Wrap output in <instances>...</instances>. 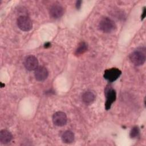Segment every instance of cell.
I'll list each match as a JSON object with an SVG mask.
<instances>
[{
	"mask_svg": "<svg viewBox=\"0 0 146 146\" xmlns=\"http://www.w3.org/2000/svg\"><path fill=\"white\" fill-rule=\"evenodd\" d=\"M121 71L117 68H111L106 70L104 71L103 76L109 82L116 80L121 75Z\"/></svg>",
	"mask_w": 146,
	"mask_h": 146,
	"instance_id": "cell-5",
	"label": "cell"
},
{
	"mask_svg": "<svg viewBox=\"0 0 146 146\" xmlns=\"http://www.w3.org/2000/svg\"><path fill=\"white\" fill-rule=\"evenodd\" d=\"M95 99V94L91 91H87L82 95L83 102L86 104H90L92 103Z\"/></svg>",
	"mask_w": 146,
	"mask_h": 146,
	"instance_id": "cell-11",
	"label": "cell"
},
{
	"mask_svg": "<svg viewBox=\"0 0 146 146\" xmlns=\"http://www.w3.org/2000/svg\"><path fill=\"white\" fill-rule=\"evenodd\" d=\"M99 29L104 33H111L116 28L115 22L108 17L103 18L99 23Z\"/></svg>",
	"mask_w": 146,
	"mask_h": 146,
	"instance_id": "cell-2",
	"label": "cell"
},
{
	"mask_svg": "<svg viewBox=\"0 0 146 146\" xmlns=\"http://www.w3.org/2000/svg\"><path fill=\"white\" fill-rule=\"evenodd\" d=\"M139 132L140 131L139 128L137 127H134L130 132V137L131 138H135L139 136Z\"/></svg>",
	"mask_w": 146,
	"mask_h": 146,
	"instance_id": "cell-14",
	"label": "cell"
},
{
	"mask_svg": "<svg viewBox=\"0 0 146 146\" xmlns=\"http://www.w3.org/2000/svg\"><path fill=\"white\" fill-rule=\"evenodd\" d=\"M145 8L144 7L143 14H142V16H141V19H142V20L145 18Z\"/></svg>",
	"mask_w": 146,
	"mask_h": 146,
	"instance_id": "cell-16",
	"label": "cell"
},
{
	"mask_svg": "<svg viewBox=\"0 0 146 146\" xmlns=\"http://www.w3.org/2000/svg\"><path fill=\"white\" fill-rule=\"evenodd\" d=\"M49 13L52 18L57 19L63 15L64 9L59 4H54L50 7Z\"/></svg>",
	"mask_w": 146,
	"mask_h": 146,
	"instance_id": "cell-8",
	"label": "cell"
},
{
	"mask_svg": "<svg viewBox=\"0 0 146 146\" xmlns=\"http://www.w3.org/2000/svg\"><path fill=\"white\" fill-rule=\"evenodd\" d=\"M81 3H82V1H78L76 3V7L78 9H80L81 7Z\"/></svg>",
	"mask_w": 146,
	"mask_h": 146,
	"instance_id": "cell-15",
	"label": "cell"
},
{
	"mask_svg": "<svg viewBox=\"0 0 146 146\" xmlns=\"http://www.w3.org/2000/svg\"><path fill=\"white\" fill-rule=\"evenodd\" d=\"M62 140L63 143L69 144L72 143L74 140V134L71 131L64 132L62 135Z\"/></svg>",
	"mask_w": 146,
	"mask_h": 146,
	"instance_id": "cell-12",
	"label": "cell"
},
{
	"mask_svg": "<svg viewBox=\"0 0 146 146\" xmlns=\"http://www.w3.org/2000/svg\"><path fill=\"white\" fill-rule=\"evenodd\" d=\"M13 135L9 131L2 129L0 132V141L2 144H7L11 141Z\"/></svg>",
	"mask_w": 146,
	"mask_h": 146,
	"instance_id": "cell-10",
	"label": "cell"
},
{
	"mask_svg": "<svg viewBox=\"0 0 146 146\" xmlns=\"http://www.w3.org/2000/svg\"><path fill=\"white\" fill-rule=\"evenodd\" d=\"M49 46H50V43H47L46 44H45V47H49Z\"/></svg>",
	"mask_w": 146,
	"mask_h": 146,
	"instance_id": "cell-17",
	"label": "cell"
},
{
	"mask_svg": "<svg viewBox=\"0 0 146 146\" xmlns=\"http://www.w3.org/2000/svg\"><path fill=\"white\" fill-rule=\"evenodd\" d=\"M35 79L39 82H42L47 79L48 75V72L47 68L43 66L38 67L34 72Z\"/></svg>",
	"mask_w": 146,
	"mask_h": 146,
	"instance_id": "cell-9",
	"label": "cell"
},
{
	"mask_svg": "<svg viewBox=\"0 0 146 146\" xmlns=\"http://www.w3.org/2000/svg\"><path fill=\"white\" fill-rule=\"evenodd\" d=\"M52 121L55 125L59 127L64 125L67 121V116L65 113L58 111L55 112L52 116Z\"/></svg>",
	"mask_w": 146,
	"mask_h": 146,
	"instance_id": "cell-6",
	"label": "cell"
},
{
	"mask_svg": "<svg viewBox=\"0 0 146 146\" xmlns=\"http://www.w3.org/2000/svg\"><path fill=\"white\" fill-rule=\"evenodd\" d=\"M129 59L135 66L143 64L145 60V49L140 48L135 50L129 55Z\"/></svg>",
	"mask_w": 146,
	"mask_h": 146,
	"instance_id": "cell-1",
	"label": "cell"
},
{
	"mask_svg": "<svg viewBox=\"0 0 146 146\" xmlns=\"http://www.w3.org/2000/svg\"><path fill=\"white\" fill-rule=\"evenodd\" d=\"M23 63L25 68L29 71L35 70L38 66V59L33 55H29L26 56L24 60Z\"/></svg>",
	"mask_w": 146,
	"mask_h": 146,
	"instance_id": "cell-7",
	"label": "cell"
},
{
	"mask_svg": "<svg viewBox=\"0 0 146 146\" xmlns=\"http://www.w3.org/2000/svg\"><path fill=\"white\" fill-rule=\"evenodd\" d=\"M87 50V44L85 42H80L79 44L78 47L76 48L75 54L76 56L80 55L85 52Z\"/></svg>",
	"mask_w": 146,
	"mask_h": 146,
	"instance_id": "cell-13",
	"label": "cell"
},
{
	"mask_svg": "<svg viewBox=\"0 0 146 146\" xmlns=\"http://www.w3.org/2000/svg\"><path fill=\"white\" fill-rule=\"evenodd\" d=\"M106 95V103L105 108L107 110H108L112 105V104L115 101L116 98V94L115 90L111 87H107L105 90Z\"/></svg>",
	"mask_w": 146,
	"mask_h": 146,
	"instance_id": "cell-4",
	"label": "cell"
},
{
	"mask_svg": "<svg viewBox=\"0 0 146 146\" xmlns=\"http://www.w3.org/2000/svg\"><path fill=\"white\" fill-rule=\"evenodd\" d=\"M17 25L22 31H29L33 28V22L30 18L25 15H21L17 19Z\"/></svg>",
	"mask_w": 146,
	"mask_h": 146,
	"instance_id": "cell-3",
	"label": "cell"
}]
</instances>
